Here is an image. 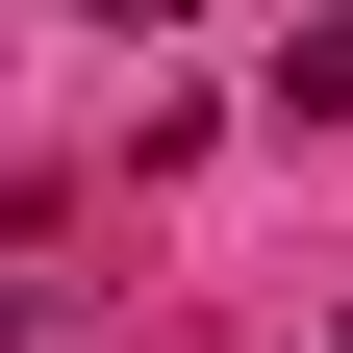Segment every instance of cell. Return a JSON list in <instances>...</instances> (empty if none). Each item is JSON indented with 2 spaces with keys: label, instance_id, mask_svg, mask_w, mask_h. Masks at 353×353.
<instances>
[{
  "label": "cell",
  "instance_id": "cell-1",
  "mask_svg": "<svg viewBox=\"0 0 353 353\" xmlns=\"http://www.w3.org/2000/svg\"><path fill=\"white\" fill-rule=\"evenodd\" d=\"M278 126H353V0H328V26L278 51Z\"/></svg>",
  "mask_w": 353,
  "mask_h": 353
}]
</instances>
